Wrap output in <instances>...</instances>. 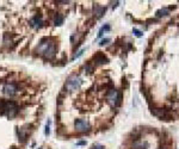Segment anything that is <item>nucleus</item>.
<instances>
[{"mask_svg": "<svg viewBox=\"0 0 179 149\" xmlns=\"http://www.w3.org/2000/svg\"><path fill=\"white\" fill-rule=\"evenodd\" d=\"M0 110L4 115H6L8 118H13L18 112V106L15 102H7L3 100L0 102Z\"/></svg>", "mask_w": 179, "mask_h": 149, "instance_id": "obj_1", "label": "nucleus"}, {"mask_svg": "<svg viewBox=\"0 0 179 149\" xmlns=\"http://www.w3.org/2000/svg\"><path fill=\"white\" fill-rule=\"evenodd\" d=\"M81 86V79L76 75H72L68 78L67 82H66V88L67 91L69 92H73V91H76L79 90V87Z\"/></svg>", "mask_w": 179, "mask_h": 149, "instance_id": "obj_2", "label": "nucleus"}, {"mask_svg": "<svg viewBox=\"0 0 179 149\" xmlns=\"http://www.w3.org/2000/svg\"><path fill=\"white\" fill-rule=\"evenodd\" d=\"M106 100L108 103L112 106V107H116L120 104V93L117 90H110L106 94Z\"/></svg>", "mask_w": 179, "mask_h": 149, "instance_id": "obj_3", "label": "nucleus"}, {"mask_svg": "<svg viewBox=\"0 0 179 149\" xmlns=\"http://www.w3.org/2000/svg\"><path fill=\"white\" fill-rule=\"evenodd\" d=\"M74 128L78 132H87L90 130V123L85 119H75Z\"/></svg>", "mask_w": 179, "mask_h": 149, "instance_id": "obj_4", "label": "nucleus"}, {"mask_svg": "<svg viewBox=\"0 0 179 149\" xmlns=\"http://www.w3.org/2000/svg\"><path fill=\"white\" fill-rule=\"evenodd\" d=\"M55 54H56V45H55L54 42H50L49 45L47 47V49L43 52V56H44L45 58L50 60V58H53V57L55 56Z\"/></svg>", "mask_w": 179, "mask_h": 149, "instance_id": "obj_5", "label": "nucleus"}, {"mask_svg": "<svg viewBox=\"0 0 179 149\" xmlns=\"http://www.w3.org/2000/svg\"><path fill=\"white\" fill-rule=\"evenodd\" d=\"M4 93L8 97H13L17 93V86L15 84H6L4 86Z\"/></svg>", "mask_w": 179, "mask_h": 149, "instance_id": "obj_6", "label": "nucleus"}, {"mask_svg": "<svg viewBox=\"0 0 179 149\" xmlns=\"http://www.w3.org/2000/svg\"><path fill=\"white\" fill-rule=\"evenodd\" d=\"M30 24H31V26L35 28V29H41L42 25H43V20L41 17H38V16H35L34 18H31L30 20Z\"/></svg>", "mask_w": 179, "mask_h": 149, "instance_id": "obj_7", "label": "nucleus"}, {"mask_svg": "<svg viewBox=\"0 0 179 149\" xmlns=\"http://www.w3.org/2000/svg\"><path fill=\"white\" fill-rule=\"evenodd\" d=\"M148 143L143 142V141H137L133 144V149H147Z\"/></svg>", "mask_w": 179, "mask_h": 149, "instance_id": "obj_8", "label": "nucleus"}, {"mask_svg": "<svg viewBox=\"0 0 179 149\" xmlns=\"http://www.w3.org/2000/svg\"><path fill=\"white\" fill-rule=\"evenodd\" d=\"M104 12H105V7H101V6H98V5L94 6V15L97 16V18H100L104 15Z\"/></svg>", "mask_w": 179, "mask_h": 149, "instance_id": "obj_9", "label": "nucleus"}, {"mask_svg": "<svg viewBox=\"0 0 179 149\" xmlns=\"http://www.w3.org/2000/svg\"><path fill=\"white\" fill-rule=\"evenodd\" d=\"M94 60L98 62V63H106V62H108V58H106L104 55H101V54H98V55L94 57Z\"/></svg>", "mask_w": 179, "mask_h": 149, "instance_id": "obj_10", "label": "nucleus"}, {"mask_svg": "<svg viewBox=\"0 0 179 149\" xmlns=\"http://www.w3.org/2000/svg\"><path fill=\"white\" fill-rule=\"evenodd\" d=\"M54 23H55V25H61V24L63 23V17H62L61 15H56V16H55Z\"/></svg>", "mask_w": 179, "mask_h": 149, "instance_id": "obj_11", "label": "nucleus"}, {"mask_svg": "<svg viewBox=\"0 0 179 149\" xmlns=\"http://www.w3.org/2000/svg\"><path fill=\"white\" fill-rule=\"evenodd\" d=\"M167 13H169V10L167 8H164V10H160L157 15H158V17H161V16H166Z\"/></svg>", "mask_w": 179, "mask_h": 149, "instance_id": "obj_12", "label": "nucleus"}, {"mask_svg": "<svg viewBox=\"0 0 179 149\" xmlns=\"http://www.w3.org/2000/svg\"><path fill=\"white\" fill-rule=\"evenodd\" d=\"M109 29H110V26H109V25H104L103 28H101V29H100V31H99V33H98V36L100 37L101 35H103V32H104V31H106V30H109Z\"/></svg>", "mask_w": 179, "mask_h": 149, "instance_id": "obj_13", "label": "nucleus"}, {"mask_svg": "<svg viewBox=\"0 0 179 149\" xmlns=\"http://www.w3.org/2000/svg\"><path fill=\"white\" fill-rule=\"evenodd\" d=\"M49 124H50V122H48V123H47V127H45V135H49V134H50V128H49Z\"/></svg>", "mask_w": 179, "mask_h": 149, "instance_id": "obj_14", "label": "nucleus"}, {"mask_svg": "<svg viewBox=\"0 0 179 149\" xmlns=\"http://www.w3.org/2000/svg\"><path fill=\"white\" fill-rule=\"evenodd\" d=\"M134 32H135V35H136L137 37H141V36H142L141 31H138V30H136V29H134Z\"/></svg>", "mask_w": 179, "mask_h": 149, "instance_id": "obj_15", "label": "nucleus"}, {"mask_svg": "<svg viewBox=\"0 0 179 149\" xmlns=\"http://www.w3.org/2000/svg\"><path fill=\"white\" fill-rule=\"evenodd\" d=\"M83 53H84V50H80L78 54H75L74 56H73V58H76V57H79V56H81L83 55Z\"/></svg>", "mask_w": 179, "mask_h": 149, "instance_id": "obj_16", "label": "nucleus"}, {"mask_svg": "<svg viewBox=\"0 0 179 149\" xmlns=\"http://www.w3.org/2000/svg\"><path fill=\"white\" fill-rule=\"evenodd\" d=\"M108 42H110V38H106V40H103V41H101V43H100V45H104V44H106Z\"/></svg>", "mask_w": 179, "mask_h": 149, "instance_id": "obj_17", "label": "nucleus"}, {"mask_svg": "<svg viewBox=\"0 0 179 149\" xmlns=\"http://www.w3.org/2000/svg\"><path fill=\"white\" fill-rule=\"evenodd\" d=\"M92 149H104L103 147H101V146H94Z\"/></svg>", "mask_w": 179, "mask_h": 149, "instance_id": "obj_18", "label": "nucleus"}, {"mask_svg": "<svg viewBox=\"0 0 179 149\" xmlns=\"http://www.w3.org/2000/svg\"><path fill=\"white\" fill-rule=\"evenodd\" d=\"M85 143H86L85 141H81V142H78V144H85Z\"/></svg>", "mask_w": 179, "mask_h": 149, "instance_id": "obj_19", "label": "nucleus"}]
</instances>
